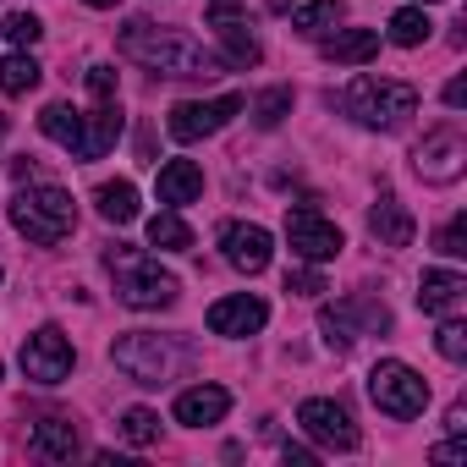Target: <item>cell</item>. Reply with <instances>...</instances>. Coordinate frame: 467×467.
Here are the masks:
<instances>
[{"label": "cell", "instance_id": "obj_1", "mask_svg": "<svg viewBox=\"0 0 467 467\" xmlns=\"http://www.w3.org/2000/svg\"><path fill=\"white\" fill-rule=\"evenodd\" d=\"M121 56L127 61H138V67H149L154 78H214L225 61L214 56V50H203L192 34H182V28H154V23H127L121 28Z\"/></svg>", "mask_w": 467, "mask_h": 467}, {"label": "cell", "instance_id": "obj_2", "mask_svg": "<svg viewBox=\"0 0 467 467\" xmlns=\"http://www.w3.org/2000/svg\"><path fill=\"white\" fill-rule=\"evenodd\" d=\"M12 225L23 231L28 243H39V248H56V243H67L72 237V225H78V203H72V192L67 187H56V182H23L17 187V198H12Z\"/></svg>", "mask_w": 467, "mask_h": 467}, {"label": "cell", "instance_id": "obj_3", "mask_svg": "<svg viewBox=\"0 0 467 467\" xmlns=\"http://www.w3.org/2000/svg\"><path fill=\"white\" fill-rule=\"evenodd\" d=\"M341 110L368 132H396L407 127V116H418V88L390 83V78H352L341 88Z\"/></svg>", "mask_w": 467, "mask_h": 467}, {"label": "cell", "instance_id": "obj_4", "mask_svg": "<svg viewBox=\"0 0 467 467\" xmlns=\"http://www.w3.org/2000/svg\"><path fill=\"white\" fill-rule=\"evenodd\" d=\"M105 265H110V275H116V297H121L127 308H171V303L182 297V281H176L171 270H160L149 254L127 248V243H116V248L105 254Z\"/></svg>", "mask_w": 467, "mask_h": 467}, {"label": "cell", "instance_id": "obj_5", "mask_svg": "<svg viewBox=\"0 0 467 467\" xmlns=\"http://www.w3.org/2000/svg\"><path fill=\"white\" fill-rule=\"evenodd\" d=\"M182 347L171 341V336H149V330H132V336H121L116 347H110V363L127 374V379H138V385H165L176 368H182Z\"/></svg>", "mask_w": 467, "mask_h": 467}, {"label": "cell", "instance_id": "obj_6", "mask_svg": "<svg viewBox=\"0 0 467 467\" xmlns=\"http://www.w3.org/2000/svg\"><path fill=\"white\" fill-rule=\"evenodd\" d=\"M368 396H374V407H379L385 418H418V412L429 407V379H423L418 368L385 358V363H374V374H368Z\"/></svg>", "mask_w": 467, "mask_h": 467}, {"label": "cell", "instance_id": "obj_7", "mask_svg": "<svg viewBox=\"0 0 467 467\" xmlns=\"http://www.w3.org/2000/svg\"><path fill=\"white\" fill-rule=\"evenodd\" d=\"M319 330H325V347H330V352H347L358 336L390 330V314H385V303H374V297H347V303H336V308H319Z\"/></svg>", "mask_w": 467, "mask_h": 467}, {"label": "cell", "instance_id": "obj_8", "mask_svg": "<svg viewBox=\"0 0 467 467\" xmlns=\"http://www.w3.org/2000/svg\"><path fill=\"white\" fill-rule=\"evenodd\" d=\"M248 110V99L243 94H220V99H182L176 110H171V138L176 143H198V138H214L220 127H231Z\"/></svg>", "mask_w": 467, "mask_h": 467}, {"label": "cell", "instance_id": "obj_9", "mask_svg": "<svg viewBox=\"0 0 467 467\" xmlns=\"http://www.w3.org/2000/svg\"><path fill=\"white\" fill-rule=\"evenodd\" d=\"M286 243H292V254H297L303 265H330V259L347 248L341 225H336V220H325V214H319V209H308V203L286 209Z\"/></svg>", "mask_w": 467, "mask_h": 467}, {"label": "cell", "instance_id": "obj_10", "mask_svg": "<svg viewBox=\"0 0 467 467\" xmlns=\"http://www.w3.org/2000/svg\"><path fill=\"white\" fill-rule=\"evenodd\" d=\"M412 171H418L423 182H434V187H451V182L467 171V138H462L456 127L423 132V143L412 149Z\"/></svg>", "mask_w": 467, "mask_h": 467}, {"label": "cell", "instance_id": "obj_11", "mask_svg": "<svg viewBox=\"0 0 467 467\" xmlns=\"http://www.w3.org/2000/svg\"><path fill=\"white\" fill-rule=\"evenodd\" d=\"M72 363H78V352H72L67 330H56V325L34 330V336L23 341V374H28L34 385H61V379L72 374Z\"/></svg>", "mask_w": 467, "mask_h": 467}, {"label": "cell", "instance_id": "obj_12", "mask_svg": "<svg viewBox=\"0 0 467 467\" xmlns=\"http://www.w3.org/2000/svg\"><path fill=\"white\" fill-rule=\"evenodd\" d=\"M297 423H303V434H308L314 445H325V451H358V423H352V412H347L341 401H330V396H308V401L297 407Z\"/></svg>", "mask_w": 467, "mask_h": 467}, {"label": "cell", "instance_id": "obj_13", "mask_svg": "<svg viewBox=\"0 0 467 467\" xmlns=\"http://www.w3.org/2000/svg\"><path fill=\"white\" fill-rule=\"evenodd\" d=\"M220 248H225V265H231V270H243V275L270 270V254H275L270 231L254 225V220H225V225H220Z\"/></svg>", "mask_w": 467, "mask_h": 467}, {"label": "cell", "instance_id": "obj_14", "mask_svg": "<svg viewBox=\"0 0 467 467\" xmlns=\"http://www.w3.org/2000/svg\"><path fill=\"white\" fill-rule=\"evenodd\" d=\"M265 319H270V303H265V297H254V292L220 297V303L209 308V330H214V336H231V341L265 330Z\"/></svg>", "mask_w": 467, "mask_h": 467}, {"label": "cell", "instance_id": "obj_15", "mask_svg": "<svg viewBox=\"0 0 467 467\" xmlns=\"http://www.w3.org/2000/svg\"><path fill=\"white\" fill-rule=\"evenodd\" d=\"M412 214H407V203L396 198V192H379L374 198V209H368V237L379 243V248H407L412 243Z\"/></svg>", "mask_w": 467, "mask_h": 467}, {"label": "cell", "instance_id": "obj_16", "mask_svg": "<svg viewBox=\"0 0 467 467\" xmlns=\"http://www.w3.org/2000/svg\"><path fill=\"white\" fill-rule=\"evenodd\" d=\"M121 138V99H94V110L83 116V149L78 160H105Z\"/></svg>", "mask_w": 467, "mask_h": 467}, {"label": "cell", "instance_id": "obj_17", "mask_svg": "<svg viewBox=\"0 0 467 467\" xmlns=\"http://www.w3.org/2000/svg\"><path fill=\"white\" fill-rule=\"evenodd\" d=\"M154 192H160V203H165V209L198 203V198H203V171H198L192 160H165V165H160V182H154Z\"/></svg>", "mask_w": 467, "mask_h": 467}, {"label": "cell", "instance_id": "obj_18", "mask_svg": "<svg viewBox=\"0 0 467 467\" xmlns=\"http://www.w3.org/2000/svg\"><path fill=\"white\" fill-rule=\"evenodd\" d=\"M225 412H231V396H225L220 385H192V390H182V396H176V423H187V429L220 423Z\"/></svg>", "mask_w": 467, "mask_h": 467}, {"label": "cell", "instance_id": "obj_19", "mask_svg": "<svg viewBox=\"0 0 467 467\" xmlns=\"http://www.w3.org/2000/svg\"><path fill=\"white\" fill-rule=\"evenodd\" d=\"M462 297H467V281H462L456 270H429V275L418 281V308H423V314H456Z\"/></svg>", "mask_w": 467, "mask_h": 467}, {"label": "cell", "instance_id": "obj_20", "mask_svg": "<svg viewBox=\"0 0 467 467\" xmlns=\"http://www.w3.org/2000/svg\"><path fill=\"white\" fill-rule=\"evenodd\" d=\"M379 56V34L374 28H336L325 39V61H341V67H363Z\"/></svg>", "mask_w": 467, "mask_h": 467}, {"label": "cell", "instance_id": "obj_21", "mask_svg": "<svg viewBox=\"0 0 467 467\" xmlns=\"http://www.w3.org/2000/svg\"><path fill=\"white\" fill-rule=\"evenodd\" d=\"M39 127H45L50 143H61V149L78 160V149H83V110H72V105H45V110H39Z\"/></svg>", "mask_w": 467, "mask_h": 467}, {"label": "cell", "instance_id": "obj_22", "mask_svg": "<svg viewBox=\"0 0 467 467\" xmlns=\"http://www.w3.org/2000/svg\"><path fill=\"white\" fill-rule=\"evenodd\" d=\"M214 34H220V45H225V56H220L225 67H259V56H265V50H259V39H254L243 23L214 17Z\"/></svg>", "mask_w": 467, "mask_h": 467}, {"label": "cell", "instance_id": "obj_23", "mask_svg": "<svg viewBox=\"0 0 467 467\" xmlns=\"http://www.w3.org/2000/svg\"><path fill=\"white\" fill-rule=\"evenodd\" d=\"M34 451L50 456V462H72V456H78V429H72V418H45V423L34 429Z\"/></svg>", "mask_w": 467, "mask_h": 467}, {"label": "cell", "instance_id": "obj_24", "mask_svg": "<svg viewBox=\"0 0 467 467\" xmlns=\"http://www.w3.org/2000/svg\"><path fill=\"white\" fill-rule=\"evenodd\" d=\"M94 209H99L110 225H132V220H138V187H132V182H105V187L94 192Z\"/></svg>", "mask_w": 467, "mask_h": 467}, {"label": "cell", "instance_id": "obj_25", "mask_svg": "<svg viewBox=\"0 0 467 467\" xmlns=\"http://www.w3.org/2000/svg\"><path fill=\"white\" fill-rule=\"evenodd\" d=\"M149 248H160V254H187L192 248V231H187V220L176 209H160L149 220Z\"/></svg>", "mask_w": 467, "mask_h": 467}, {"label": "cell", "instance_id": "obj_26", "mask_svg": "<svg viewBox=\"0 0 467 467\" xmlns=\"http://www.w3.org/2000/svg\"><path fill=\"white\" fill-rule=\"evenodd\" d=\"M39 78H45V67L28 56V50H17V56H6V61H0V94H34L39 88Z\"/></svg>", "mask_w": 467, "mask_h": 467}, {"label": "cell", "instance_id": "obj_27", "mask_svg": "<svg viewBox=\"0 0 467 467\" xmlns=\"http://www.w3.org/2000/svg\"><path fill=\"white\" fill-rule=\"evenodd\" d=\"M341 23V0H308L303 12H292V28L303 34V39H319V34H330Z\"/></svg>", "mask_w": 467, "mask_h": 467}, {"label": "cell", "instance_id": "obj_28", "mask_svg": "<svg viewBox=\"0 0 467 467\" xmlns=\"http://www.w3.org/2000/svg\"><path fill=\"white\" fill-rule=\"evenodd\" d=\"M429 28H434V23H429L418 6H401V12L390 17V28H385V34H390V45H401V50H418V45L429 39Z\"/></svg>", "mask_w": 467, "mask_h": 467}, {"label": "cell", "instance_id": "obj_29", "mask_svg": "<svg viewBox=\"0 0 467 467\" xmlns=\"http://www.w3.org/2000/svg\"><path fill=\"white\" fill-rule=\"evenodd\" d=\"M121 440H127V445H154V440H160V412L127 407V412H121Z\"/></svg>", "mask_w": 467, "mask_h": 467}, {"label": "cell", "instance_id": "obj_30", "mask_svg": "<svg viewBox=\"0 0 467 467\" xmlns=\"http://www.w3.org/2000/svg\"><path fill=\"white\" fill-rule=\"evenodd\" d=\"M286 110H292V88H265V94L254 99L259 127H281V121H286Z\"/></svg>", "mask_w": 467, "mask_h": 467}, {"label": "cell", "instance_id": "obj_31", "mask_svg": "<svg viewBox=\"0 0 467 467\" xmlns=\"http://www.w3.org/2000/svg\"><path fill=\"white\" fill-rule=\"evenodd\" d=\"M6 39H12L17 50H34V45L45 39V23H39L34 12H12V17H6Z\"/></svg>", "mask_w": 467, "mask_h": 467}, {"label": "cell", "instance_id": "obj_32", "mask_svg": "<svg viewBox=\"0 0 467 467\" xmlns=\"http://www.w3.org/2000/svg\"><path fill=\"white\" fill-rule=\"evenodd\" d=\"M434 248H440L445 259H467V214H451V220L440 225V237H434Z\"/></svg>", "mask_w": 467, "mask_h": 467}, {"label": "cell", "instance_id": "obj_33", "mask_svg": "<svg viewBox=\"0 0 467 467\" xmlns=\"http://www.w3.org/2000/svg\"><path fill=\"white\" fill-rule=\"evenodd\" d=\"M434 347H440L445 363H462V358H467V325H462V319H445L440 336H434Z\"/></svg>", "mask_w": 467, "mask_h": 467}, {"label": "cell", "instance_id": "obj_34", "mask_svg": "<svg viewBox=\"0 0 467 467\" xmlns=\"http://www.w3.org/2000/svg\"><path fill=\"white\" fill-rule=\"evenodd\" d=\"M88 94L94 99H116V67H88Z\"/></svg>", "mask_w": 467, "mask_h": 467}, {"label": "cell", "instance_id": "obj_35", "mask_svg": "<svg viewBox=\"0 0 467 467\" xmlns=\"http://www.w3.org/2000/svg\"><path fill=\"white\" fill-rule=\"evenodd\" d=\"M286 292H297V297H319L325 281H319V270H292V275H286Z\"/></svg>", "mask_w": 467, "mask_h": 467}, {"label": "cell", "instance_id": "obj_36", "mask_svg": "<svg viewBox=\"0 0 467 467\" xmlns=\"http://www.w3.org/2000/svg\"><path fill=\"white\" fill-rule=\"evenodd\" d=\"M429 456H434V462H467V445H462V440H445V445H434Z\"/></svg>", "mask_w": 467, "mask_h": 467}, {"label": "cell", "instance_id": "obj_37", "mask_svg": "<svg viewBox=\"0 0 467 467\" xmlns=\"http://www.w3.org/2000/svg\"><path fill=\"white\" fill-rule=\"evenodd\" d=\"M445 105H451V110H462V105H467V83H462V78H451V83H445Z\"/></svg>", "mask_w": 467, "mask_h": 467}, {"label": "cell", "instance_id": "obj_38", "mask_svg": "<svg viewBox=\"0 0 467 467\" xmlns=\"http://www.w3.org/2000/svg\"><path fill=\"white\" fill-rule=\"evenodd\" d=\"M237 6H243V0H209V23H214V17H231Z\"/></svg>", "mask_w": 467, "mask_h": 467}, {"label": "cell", "instance_id": "obj_39", "mask_svg": "<svg viewBox=\"0 0 467 467\" xmlns=\"http://www.w3.org/2000/svg\"><path fill=\"white\" fill-rule=\"evenodd\" d=\"M445 429H451V434H462V429H467V412H462V401L445 412Z\"/></svg>", "mask_w": 467, "mask_h": 467}, {"label": "cell", "instance_id": "obj_40", "mask_svg": "<svg viewBox=\"0 0 467 467\" xmlns=\"http://www.w3.org/2000/svg\"><path fill=\"white\" fill-rule=\"evenodd\" d=\"M286 462H292V467H308V462H314V451H308V445H286Z\"/></svg>", "mask_w": 467, "mask_h": 467}, {"label": "cell", "instance_id": "obj_41", "mask_svg": "<svg viewBox=\"0 0 467 467\" xmlns=\"http://www.w3.org/2000/svg\"><path fill=\"white\" fill-rule=\"evenodd\" d=\"M34 171H39V165H34V160H28V154H23V160H12V176H17V182H28V176H34Z\"/></svg>", "mask_w": 467, "mask_h": 467}, {"label": "cell", "instance_id": "obj_42", "mask_svg": "<svg viewBox=\"0 0 467 467\" xmlns=\"http://www.w3.org/2000/svg\"><path fill=\"white\" fill-rule=\"evenodd\" d=\"M83 6H99V12H110V6H121V0H83Z\"/></svg>", "mask_w": 467, "mask_h": 467}, {"label": "cell", "instance_id": "obj_43", "mask_svg": "<svg viewBox=\"0 0 467 467\" xmlns=\"http://www.w3.org/2000/svg\"><path fill=\"white\" fill-rule=\"evenodd\" d=\"M0 138H6V116H0Z\"/></svg>", "mask_w": 467, "mask_h": 467}, {"label": "cell", "instance_id": "obj_44", "mask_svg": "<svg viewBox=\"0 0 467 467\" xmlns=\"http://www.w3.org/2000/svg\"><path fill=\"white\" fill-rule=\"evenodd\" d=\"M423 6H434V0H423Z\"/></svg>", "mask_w": 467, "mask_h": 467}]
</instances>
